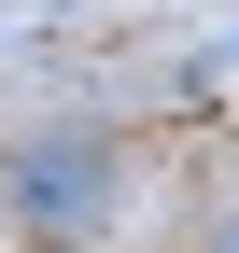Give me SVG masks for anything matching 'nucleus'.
Returning <instances> with one entry per match:
<instances>
[{"label": "nucleus", "instance_id": "f257e3e1", "mask_svg": "<svg viewBox=\"0 0 239 253\" xmlns=\"http://www.w3.org/2000/svg\"><path fill=\"white\" fill-rule=\"evenodd\" d=\"M0 225L28 253H99L127 225V155H113V126H28L14 155H0Z\"/></svg>", "mask_w": 239, "mask_h": 253}, {"label": "nucleus", "instance_id": "f03ea898", "mask_svg": "<svg viewBox=\"0 0 239 253\" xmlns=\"http://www.w3.org/2000/svg\"><path fill=\"white\" fill-rule=\"evenodd\" d=\"M197 253H239V197H225V211H211V225H197Z\"/></svg>", "mask_w": 239, "mask_h": 253}]
</instances>
